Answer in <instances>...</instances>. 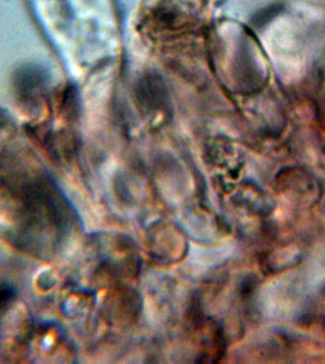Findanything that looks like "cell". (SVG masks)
Here are the masks:
<instances>
[{
	"label": "cell",
	"instance_id": "obj_1",
	"mask_svg": "<svg viewBox=\"0 0 325 364\" xmlns=\"http://www.w3.org/2000/svg\"><path fill=\"white\" fill-rule=\"evenodd\" d=\"M0 221L11 243L38 256L53 250L65 228L58 190L25 151L13 148L0 155Z\"/></svg>",
	"mask_w": 325,
	"mask_h": 364
},
{
	"label": "cell",
	"instance_id": "obj_3",
	"mask_svg": "<svg viewBox=\"0 0 325 364\" xmlns=\"http://www.w3.org/2000/svg\"><path fill=\"white\" fill-rule=\"evenodd\" d=\"M14 300L13 289L7 286H0V320L10 309Z\"/></svg>",
	"mask_w": 325,
	"mask_h": 364
},
{
	"label": "cell",
	"instance_id": "obj_2",
	"mask_svg": "<svg viewBox=\"0 0 325 364\" xmlns=\"http://www.w3.org/2000/svg\"><path fill=\"white\" fill-rule=\"evenodd\" d=\"M137 105L145 114H155L167 107L168 92L164 80L158 74L148 73L134 85Z\"/></svg>",
	"mask_w": 325,
	"mask_h": 364
}]
</instances>
